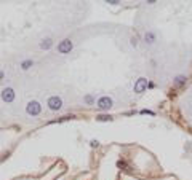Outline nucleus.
Instances as JSON below:
<instances>
[{"instance_id": "f257e3e1", "label": "nucleus", "mask_w": 192, "mask_h": 180, "mask_svg": "<svg viewBox=\"0 0 192 180\" xmlns=\"http://www.w3.org/2000/svg\"><path fill=\"white\" fill-rule=\"evenodd\" d=\"M40 110H42V105L38 104V102H35V100L29 102V104H27V107H26V112L29 113V115H32V116L38 115V113H40Z\"/></svg>"}, {"instance_id": "f03ea898", "label": "nucleus", "mask_w": 192, "mask_h": 180, "mask_svg": "<svg viewBox=\"0 0 192 180\" xmlns=\"http://www.w3.org/2000/svg\"><path fill=\"white\" fill-rule=\"evenodd\" d=\"M48 107H50V110H59V108L62 107V100L58 96L50 97L48 99Z\"/></svg>"}, {"instance_id": "7ed1b4c3", "label": "nucleus", "mask_w": 192, "mask_h": 180, "mask_svg": "<svg viewBox=\"0 0 192 180\" xmlns=\"http://www.w3.org/2000/svg\"><path fill=\"white\" fill-rule=\"evenodd\" d=\"M98 107H99L101 110H109V108L112 107V99H111V97H107V96L101 97V99L98 100Z\"/></svg>"}, {"instance_id": "20e7f679", "label": "nucleus", "mask_w": 192, "mask_h": 180, "mask_svg": "<svg viewBox=\"0 0 192 180\" xmlns=\"http://www.w3.org/2000/svg\"><path fill=\"white\" fill-rule=\"evenodd\" d=\"M70 49H72V43H70V40H64L62 43H59V45H58V51L59 53H69Z\"/></svg>"}, {"instance_id": "39448f33", "label": "nucleus", "mask_w": 192, "mask_h": 180, "mask_svg": "<svg viewBox=\"0 0 192 180\" xmlns=\"http://www.w3.org/2000/svg\"><path fill=\"white\" fill-rule=\"evenodd\" d=\"M2 99L5 100V102H11V100L14 99V91L11 88H7L2 91Z\"/></svg>"}, {"instance_id": "423d86ee", "label": "nucleus", "mask_w": 192, "mask_h": 180, "mask_svg": "<svg viewBox=\"0 0 192 180\" xmlns=\"http://www.w3.org/2000/svg\"><path fill=\"white\" fill-rule=\"evenodd\" d=\"M146 88H147V80H146V78H139L138 83L135 85V91L136 93H143Z\"/></svg>"}, {"instance_id": "0eeeda50", "label": "nucleus", "mask_w": 192, "mask_h": 180, "mask_svg": "<svg viewBox=\"0 0 192 180\" xmlns=\"http://www.w3.org/2000/svg\"><path fill=\"white\" fill-rule=\"evenodd\" d=\"M186 80H187V78L184 77V75H179V77H176V80H175V85H176V86H183L184 83H186Z\"/></svg>"}, {"instance_id": "6e6552de", "label": "nucleus", "mask_w": 192, "mask_h": 180, "mask_svg": "<svg viewBox=\"0 0 192 180\" xmlns=\"http://www.w3.org/2000/svg\"><path fill=\"white\" fill-rule=\"evenodd\" d=\"M50 46H51V40H50V38H46V40H43L40 43V48L42 49H48Z\"/></svg>"}, {"instance_id": "1a4fd4ad", "label": "nucleus", "mask_w": 192, "mask_h": 180, "mask_svg": "<svg viewBox=\"0 0 192 180\" xmlns=\"http://www.w3.org/2000/svg\"><path fill=\"white\" fill-rule=\"evenodd\" d=\"M96 120H98V121H111L112 116H111V115H98Z\"/></svg>"}, {"instance_id": "9d476101", "label": "nucleus", "mask_w": 192, "mask_h": 180, "mask_svg": "<svg viewBox=\"0 0 192 180\" xmlns=\"http://www.w3.org/2000/svg\"><path fill=\"white\" fill-rule=\"evenodd\" d=\"M144 38H146V42L152 43V40H154V34H152V32H147L146 35H144Z\"/></svg>"}, {"instance_id": "9b49d317", "label": "nucleus", "mask_w": 192, "mask_h": 180, "mask_svg": "<svg viewBox=\"0 0 192 180\" xmlns=\"http://www.w3.org/2000/svg\"><path fill=\"white\" fill-rule=\"evenodd\" d=\"M29 65H32V61H26V62H22V69H29Z\"/></svg>"}, {"instance_id": "f8f14e48", "label": "nucleus", "mask_w": 192, "mask_h": 180, "mask_svg": "<svg viewBox=\"0 0 192 180\" xmlns=\"http://www.w3.org/2000/svg\"><path fill=\"white\" fill-rule=\"evenodd\" d=\"M117 167H127V163L125 161H117Z\"/></svg>"}, {"instance_id": "ddd939ff", "label": "nucleus", "mask_w": 192, "mask_h": 180, "mask_svg": "<svg viewBox=\"0 0 192 180\" xmlns=\"http://www.w3.org/2000/svg\"><path fill=\"white\" fill-rule=\"evenodd\" d=\"M106 3H111V5H117V3H120V2H117V0H107Z\"/></svg>"}, {"instance_id": "4468645a", "label": "nucleus", "mask_w": 192, "mask_h": 180, "mask_svg": "<svg viewBox=\"0 0 192 180\" xmlns=\"http://www.w3.org/2000/svg\"><path fill=\"white\" fill-rule=\"evenodd\" d=\"M85 100H87L88 104H91V102H93V97H91V96H87V97H85Z\"/></svg>"}, {"instance_id": "2eb2a0df", "label": "nucleus", "mask_w": 192, "mask_h": 180, "mask_svg": "<svg viewBox=\"0 0 192 180\" xmlns=\"http://www.w3.org/2000/svg\"><path fill=\"white\" fill-rule=\"evenodd\" d=\"M99 143H98V140H91V147H98Z\"/></svg>"}]
</instances>
